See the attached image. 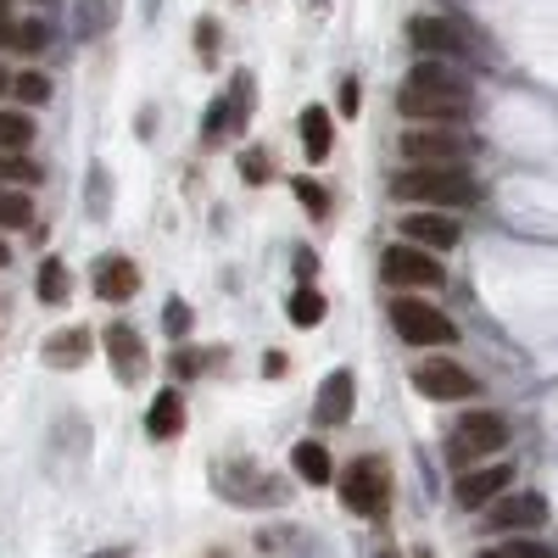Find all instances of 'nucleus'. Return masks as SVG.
I'll use <instances>...</instances> for the list:
<instances>
[{
	"label": "nucleus",
	"mask_w": 558,
	"mask_h": 558,
	"mask_svg": "<svg viewBox=\"0 0 558 558\" xmlns=\"http://www.w3.org/2000/svg\"><path fill=\"white\" fill-rule=\"evenodd\" d=\"M470 107H475L470 78H463L452 62H441V57H425L397 89V112L408 123H463Z\"/></svg>",
	"instance_id": "obj_1"
},
{
	"label": "nucleus",
	"mask_w": 558,
	"mask_h": 558,
	"mask_svg": "<svg viewBox=\"0 0 558 558\" xmlns=\"http://www.w3.org/2000/svg\"><path fill=\"white\" fill-rule=\"evenodd\" d=\"M391 196L413 202V207H436V213H458L481 202V184L463 162H408L391 179Z\"/></svg>",
	"instance_id": "obj_2"
},
{
	"label": "nucleus",
	"mask_w": 558,
	"mask_h": 558,
	"mask_svg": "<svg viewBox=\"0 0 558 558\" xmlns=\"http://www.w3.org/2000/svg\"><path fill=\"white\" fill-rule=\"evenodd\" d=\"M213 492L223 502H235V508H286L291 502V481L268 475L252 458H223L213 470Z\"/></svg>",
	"instance_id": "obj_3"
},
{
	"label": "nucleus",
	"mask_w": 558,
	"mask_h": 558,
	"mask_svg": "<svg viewBox=\"0 0 558 558\" xmlns=\"http://www.w3.org/2000/svg\"><path fill=\"white\" fill-rule=\"evenodd\" d=\"M402 162H470L481 151V140L458 123H413L397 140Z\"/></svg>",
	"instance_id": "obj_4"
},
{
	"label": "nucleus",
	"mask_w": 558,
	"mask_h": 558,
	"mask_svg": "<svg viewBox=\"0 0 558 558\" xmlns=\"http://www.w3.org/2000/svg\"><path fill=\"white\" fill-rule=\"evenodd\" d=\"M391 330L408 347H452L458 341V324L436 302H418V296H397L391 302Z\"/></svg>",
	"instance_id": "obj_5"
},
{
	"label": "nucleus",
	"mask_w": 558,
	"mask_h": 558,
	"mask_svg": "<svg viewBox=\"0 0 558 558\" xmlns=\"http://www.w3.org/2000/svg\"><path fill=\"white\" fill-rule=\"evenodd\" d=\"M341 502L352 508V514H363V520H380L386 508H391V470H386L380 458H357V463H347Z\"/></svg>",
	"instance_id": "obj_6"
},
{
	"label": "nucleus",
	"mask_w": 558,
	"mask_h": 558,
	"mask_svg": "<svg viewBox=\"0 0 558 558\" xmlns=\"http://www.w3.org/2000/svg\"><path fill=\"white\" fill-rule=\"evenodd\" d=\"M380 279H386V286H397V291H441L447 274H441L436 252L402 241V246H391V252L380 257Z\"/></svg>",
	"instance_id": "obj_7"
},
{
	"label": "nucleus",
	"mask_w": 558,
	"mask_h": 558,
	"mask_svg": "<svg viewBox=\"0 0 558 558\" xmlns=\"http://www.w3.org/2000/svg\"><path fill=\"white\" fill-rule=\"evenodd\" d=\"M508 447V418L502 413H463L458 418V430H452V441H447V458L452 463H475V458H492V452H502Z\"/></svg>",
	"instance_id": "obj_8"
},
{
	"label": "nucleus",
	"mask_w": 558,
	"mask_h": 558,
	"mask_svg": "<svg viewBox=\"0 0 558 558\" xmlns=\"http://www.w3.org/2000/svg\"><path fill=\"white\" fill-rule=\"evenodd\" d=\"M408 39H413L418 57H441V62H463V57L481 51V45L470 39V28L452 23V17H413L408 23Z\"/></svg>",
	"instance_id": "obj_9"
},
{
	"label": "nucleus",
	"mask_w": 558,
	"mask_h": 558,
	"mask_svg": "<svg viewBox=\"0 0 558 558\" xmlns=\"http://www.w3.org/2000/svg\"><path fill=\"white\" fill-rule=\"evenodd\" d=\"M413 386L425 391L430 402H470V397H481V380L463 363H452V357H418L413 363Z\"/></svg>",
	"instance_id": "obj_10"
},
{
	"label": "nucleus",
	"mask_w": 558,
	"mask_h": 558,
	"mask_svg": "<svg viewBox=\"0 0 558 558\" xmlns=\"http://www.w3.org/2000/svg\"><path fill=\"white\" fill-rule=\"evenodd\" d=\"M486 525L492 531H536L547 525V497L542 492H508L486 502Z\"/></svg>",
	"instance_id": "obj_11"
},
{
	"label": "nucleus",
	"mask_w": 558,
	"mask_h": 558,
	"mask_svg": "<svg viewBox=\"0 0 558 558\" xmlns=\"http://www.w3.org/2000/svg\"><path fill=\"white\" fill-rule=\"evenodd\" d=\"M402 235H408L413 246H425V252H452V246L463 241V229H458V218L425 207V213H408V218H402Z\"/></svg>",
	"instance_id": "obj_12"
},
{
	"label": "nucleus",
	"mask_w": 558,
	"mask_h": 558,
	"mask_svg": "<svg viewBox=\"0 0 558 558\" xmlns=\"http://www.w3.org/2000/svg\"><path fill=\"white\" fill-rule=\"evenodd\" d=\"M352 402H357V386H352V375H347V368H336V375L318 386L313 418H318L324 430H336V425H347V418H352Z\"/></svg>",
	"instance_id": "obj_13"
},
{
	"label": "nucleus",
	"mask_w": 558,
	"mask_h": 558,
	"mask_svg": "<svg viewBox=\"0 0 558 558\" xmlns=\"http://www.w3.org/2000/svg\"><path fill=\"white\" fill-rule=\"evenodd\" d=\"M508 481H514V470H508V463H481V470H463V475H458V502H463V508H486L492 497L508 492Z\"/></svg>",
	"instance_id": "obj_14"
},
{
	"label": "nucleus",
	"mask_w": 558,
	"mask_h": 558,
	"mask_svg": "<svg viewBox=\"0 0 558 558\" xmlns=\"http://www.w3.org/2000/svg\"><path fill=\"white\" fill-rule=\"evenodd\" d=\"M107 357L118 368V380H140V375H146V347H140V336L129 330V324H112V330H107Z\"/></svg>",
	"instance_id": "obj_15"
},
{
	"label": "nucleus",
	"mask_w": 558,
	"mask_h": 558,
	"mask_svg": "<svg viewBox=\"0 0 558 558\" xmlns=\"http://www.w3.org/2000/svg\"><path fill=\"white\" fill-rule=\"evenodd\" d=\"M140 291V268L129 263V257H101V268H96V296L101 302H129Z\"/></svg>",
	"instance_id": "obj_16"
},
{
	"label": "nucleus",
	"mask_w": 558,
	"mask_h": 558,
	"mask_svg": "<svg viewBox=\"0 0 558 558\" xmlns=\"http://www.w3.org/2000/svg\"><path fill=\"white\" fill-rule=\"evenodd\" d=\"M184 430V397L179 391H162L151 408H146V436L151 441H173Z\"/></svg>",
	"instance_id": "obj_17"
},
{
	"label": "nucleus",
	"mask_w": 558,
	"mask_h": 558,
	"mask_svg": "<svg viewBox=\"0 0 558 558\" xmlns=\"http://www.w3.org/2000/svg\"><path fill=\"white\" fill-rule=\"evenodd\" d=\"M291 470H296L307 486H330V481H336V463H330V452H324V441H296V447H291Z\"/></svg>",
	"instance_id": "obj_18"
},
{
	"label": "nucleus",
	"mask_w": 558,
	"mask_h": 558,
	"mask_svg": "<svg viewBox=\"0 0 558 558\" xmlns=\"http://www.w3.org/2000/svg\"><path fill=\"white\" fill-rule=\"evenodd\" d=\"M302 146H307V162H324L336 146V123L324 107H302Z\"/></svg>",
	"instance_id": "obj_19"
},
{
	"label": "nucleus",
	"mask_w": 558,
	"mask_h": 558,
	"mask_svg": "<svg viewBox=\"0 0 558 558\" xmlns=\"http://www.w3.org/2000/svg\"><path fill=\"white\" fill-rule=\"evenodd\" d=\"M84 357H89V330H84V324H73V330H57L51 347H45V363H51V368H78Z\"/></svg>",
	"instance_id": "obj_20"
},
{
	"label": "nucleus",
	"mask_w": 558,
	"mask_h": 558,
	"mask_svg": "<svg viewBox=\"0 0 558 558\" xmlns=\"http://www.w3.org/2000/svg\"><path fill=\"white\" fill-rule=\"evenodd\" d=\"M324 313H330V307H324V291L313 286V279H302L291 307H286V318L296 324V330H313V324H324Z\"/></svg>",
	"instance_id": "obj_21"
},
{
	"label": "nucleus",
	"mask_w": 558,
	"mask_h": 558,
	"mask_svg": "<svg viewBox=\"0 0 558 558\" xmlns=\"http://www.w3.org/2000/svg\"><path fill=\"white\" fill-rule=\"evenodd\" d=\"M107 23H112V7H107V0H78V7H73V28H78V39H96Z\"/></svg>",
	"instance_id": "obj_22"
},
{
	"label": "nucleus",
	"mask_w": 558,
	"mask_h": 558,
	"mask_svg": "<svg viewBox=\"0 0 558 558\" xmlns=\"http://www.w3.org/2000/svg\"><path fill=\"white\" fill-rule=\"evenodd\" d=\"M39 302H51V307L68 302V268H62L57 257H45V263H39Z\"/></svg>",
	"instance_id": "obj_23"
},
{
	"label": "nucleus",
	"mask_w": 558,
	"mask_h": 558,
	"mask_svg": "<svg viewBox=\"0 0 558 558\" xmlns=\"http://www.w3.org/2000/svg\"><path fill=\"white\" fill-rule=\"evenodd\" d=\"M229 118H235V134L252 123V73H235V84H229Z\"/></svg>",
	"instance_id": "obj_24"
},
{
	"label": "nucleus",
	"mask_w": 558,
	"mask_h": 558,
	"mask_svg": "<svg viewBox=\"0 0 558 558\" xmlns=\"http://www.w3.org/2000/svg\"><path fill=\"white\" fill-rule=\"evenodd\" d=\"M34 140V123L23 112H0V151H23Z\"/></svg>",
	"instance_id": "obj_25"
},
{
	"label": "nucleus",
	"mask_w": 558,
	"mask_h": 558,
	"mask_svg": "<svg viewBox=\"0 0 558 558\" xmlns=\"http://www.w3.org/2000/svg\"><path fill=\"white\" fill-rule=\"evenodd\" d=\"M34 218V202L23 191H0V229H23Z\"/></svg>",
	"instance_id": "obj_26"
},
{
	"label": "nucleus",
	"mask_w": 558,
	"mask_h": 558,
	"mask_svg": "<svg viewBox=\"0 0 558 558\" xmlns=\"http://www.w3.org/2000/svg\"><path fill=\"white\" fill-rule=\"evenodd\" d=\"M229 134H235L229 101H213V107H207V118H202V140H207V146H218V140H229Z\"/></svg>",
	"instance_id": "obj_27"
},
{
	"label": "nucleus",
	"mask_w": 558,
	"mask_h": 558,
	"mask_svg": "<svg viewBox=\"0 0 558 558\" xmlns=\"http://www.w3.org/2000/svg\"><path fill=\"white\" fill-rule=\"evenodd\" d=\"M12 89H17V101H28V107H45V101H51V78H45V73H17Z\"/></svg>",
	"instance_id": "obj_28"
},
{
	"label": "nucleus",
	"mask_w": 558,
	"mask_h": 558,
	"mask_svg": "<svg viewBox=\"0 0 558 558\" xmlns=\"http://www.w3.org/2000/svg\"><path fill=\"white\" fill-rule=\"evenodd\" d=\"M296 202H302L313 218L330 213V191H324V184H313V179H296Z\"/></svg>",
	"instance_id": "obj_29"
},
{
	"label": "nucleus",
	"mask_w": 558,
	"mask_h": 558,
	"mask_svg": "<svg viewBox=\"0 0 558 558\" xmlns=\"http://www.w3.org/2000/svg\"><path fill=\"white\" fill-rule=\"evenodd\" d=\"M268 173H274V168H268V151H263V146H246V151H241V179H246V184H263Z\"/></svg>",
	"instance_id": "obj_30"
},
{
	"label": "nucleus",
	"mask_w": 558,
	"mask_h": 558,
	"mask_svg": "<svg viewBox=\"0 0 558 558\" xmlns=\"http://www.w3.org/2000/svg\"><path fill=\"white\" fill-rule=\"evenodd\" d=\"M502 553H508V558H558V547H547V542H531L525 531H520V542H508Z\"/></svg>",
	"instance_id": "obj_31"
},
{
	"label": "nucleus",
	"mask_w": 558,
	"mask_h": 558,
	"mask_svg": "<svg viewBox=\"0 0 558 558\" xmlns=\"http://www.w3.org/2000/svg\"><path fill=\"white\" fill-rule=\"evenodd\" d=\"M45 39H51V34H45V23H23V28H12V45H17V51H45Z\"/></svg>",
	"instance_id": "obj_32"
},
{
	"label": "nucleus",
	"mask_w": 558,
	"mask_h": 558,
	"mask_svg": "<svg viewBox=\"0 0 558 558\" xmlns=\"http://www.w3.org/2000/svg\"><path fill=\"white\" fill-rule=\"evenodd\" d=\"M162 330H168V336H191V307H184V302H168Z\"/></svg>",
	"instance_id": "obj_33"
},
{
	"label": "nucleus",
	"mask_w": 558,
	"mask_h": 558,
	"mask_svg": "<svg viewBox=\"0 0 558 558\" xmlns=\"http://www.w3.org/2000/svg\"><path fill=\"white\" fill-rule=\"evenodd\" d=\"M7 179H34V184H39V168H28V162L12 151V157H0V184H7Z\"/></svg>",
	"instance_id": "obj_34"
},
{
	"label": "nucleus",
	"mask_w": 558,
	"mask_h": 558,
	"mask_svg": "<svg viewBox=\"0 0 558 558\" xmlns=\"http://www.w3.org/2000/svg\"><path fill=\"white\" fill-rule=\"evenodd\" d=\"M89 207H96L89 218H107V173H96V179H89Z\"/></svg>",
	"instance_id": "obj_35"
},
{
	"label": "nucleus",
	"mask_w": 558,
	"mask_h": 558,
	"mask_svg": "<svg viewBox=\"0 0 558 558\" xmlns=\"http://www.w3.org/2000/svg\"><path fill=\"white\" fill-rule=\"evenodd\" d=\"M196 45H202V57H213V51H218V23H213V17H202V23H196Z\"/></svg>",
	"instance_id": "obj_36"
},
{
	"label": "nucleus",
	"mask_w": 558,
	"mask_h": 558,
	"mask_svg": "<svg viewBox=\"0 0 558 558\" xmlns=\"http://www.w3.org/2000/svg\"><path fill=\"white\" fill-rule=\"evenodd\" d=\"M196 368H202V357H196L191 347H184V352H173V375H196Z\"/></svg>",
	"instance_id": "obj_37"
},
{
	"label": "nucleus",
	"mask_w": 558,
	"mask_h": 558,
	"mask_svg": "<svg viewBox=\"0 0 558 558\" xmlns=\"http://www.w3.org/2000/svg\"><path fill=\"white\" fill-rule=\"evenodd\" d=\"M341 112H347V118L357 112V78H341Z\"/></svg>",
	"instance_id": "obj_38"
},
{
	"label": "nucleus",
	"mask_w": 558,
	"mask_h": 558,
	"mask_svg": "<svg viewBox=\"0 0 558 558\" xmlns=\"http://www.w3.org/2000/svg\"><path fill=\"white\" fill-rule=\"evenodd\" d=\"M318 274V257L313 252H296V279H313Z\"/></svg>",
	"instance_id": "obj_39"
},
{
	"label": "nucleus",
	"mask_w": 558,
	"mask_h": 558,
	"mask_svg": "<svg viewBox=\"0 0 558 558\" xmlns=\"http://www.w3.org/2000/svg\"><path fill=\"white\" fill-rule=\"evenodd\" d=\"M89 558H129L123 547H101V553H89Z\"/></svg>",
	"instance_id": "obj_40"
},
{
	"label": "nucleus",
	"mask_w": 558,
	"mask_h": 558,
	"mask_svg": "<svg viewBox=\"0 0 558 558\" xmlns=\"http://www.w3.org/2000/svg\"><path fill=\"white\" fill-rule=\"evenodd\" d=\"M12 263V252H7V241H0V268H7Z\"/></svg>",
	"instance_id": "obj_41"
},
{
	"label": "nucleus",
	"mask_w": 558,
	"mask_h": 558,
	"mask_svg": "<svg viewBox=\"0 0 558 558\" xmlns=\"http://www.w3.org/2000/svg\"><path fill=\"white\" fill-rule=\"evenodd\" d=\"M0 45H12V28L7 23H0Z\"/></svg>",
	"instance_id": "obj_42"
},
{
	"label": "nucleus",
	"mask_w": 558,
	"mask_h": 558,
	"mask_svg": "<svg viewBox=\"0 0 558 558\" xmlns=\"http://www.w3.org/2000/svg\"><path fill=\"white\" fill-rule=\"evenodd\" d=\"M481 558H508V553H481Z\"/></svg>",
	"instance_id": "obj_43"
},
{
	"label": "nucleus",
	"mask_w": 558,
	"mask_h": 558,
	"mask_svg": "<svg viewBox=\"0 0 558 558\" xmlns=\"http://www.w3.org/2000/svg\"><path fill=\"white\" fill-rule=\"evenodd\" d=\"M418 558H436V553H418Z\"/></svg>",
	"instance_id": "obj_44"
},
{
	"label": "nucleus",
	"mask_w": 558,
	"mask_h": 558,
	"mask_svg": "<svg viewBox=\"0 0 558 558\" xmlns=\"http://www.w3.org/2000/svg\"><path fill=\"white\" fill-rule=\"evenodd\" d=\"M380 558H397V553H380Z\"/></svg>",
	"instance_id": "obj_45"
},
{
	"label": "nucleus",
	"mask_w": 558,
	"mask_h": 558,
	"mask_svg": "<svg viewBox=\"0 0 558 558\" xmlns=\"http://www.w3.org/2000/svg\"><path fill=\"white\" fill-rule=\"evenodd\" d=\"M0 7H7V0H0Z\"/></svg>",
	"instance_id": "obj_46"
}]
</instances>
